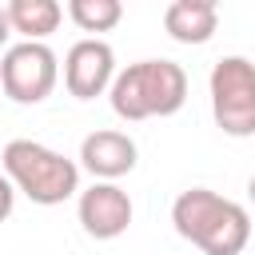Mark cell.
Wrapping results in <instances>:
<instances>
[{"instance_id":"obj_2","label":"cell","mask_w":255,"mask_h":255,"mask_svg":"<svg viewBox=\"0 0 255 255\" xmlns=\"http://www.w3.org/2000/svg\"><path fill=\"white\" fill-rule=\"evenodd\" d=\"M112 112L128 124L151 120V116H175L187 100V72L175 60H139L116 72L108 88Z\"/></svg>"},{"instance_id":"obj_5","label":"cell","mask_w":255,"mask_h":255,"mask_svg":"<svg viewBox=\"0 0 255 255\" xmlns=\"http://www.w3.org/2000/svg\"><path fill=\"white\" fill-rule=\"evenodd\" d=\"M60 80V60L48 44H36V40H20L4 52L0 60V88L8 100L16 104H40L52 96Z\"/></svg>"},{"instance_id":"obj_10","label":"cell","mask_w":255,"mask_h":255,"mask_svg":"<svg viewBox=\"0 0 255 255\" xmlns=\"http://www.w3.org/2000/svg\"><path fill=\"white\" fill-rule=\"evenodd\" d=\"M4 16H8V28H12V32H20L24 40L44 44V40L60 28L64 8H60L56 0H8V4H4Z\"/></svg>"},{"instance_id":"obj_6","label":"cell","mask_w":255,"mask_h":255,"mask_svg":"<svg viewBox=\"0 0 255 255\" xmlns=\"http://www.w3.org/2000/svg\"><path fill=\"white\" fill-rule=\"evenodd\" d=\"M116 80V52L108 40H96V36H84L68 48L64 56V88L68 96L76 100H96L112 88Z\"/></svg>"},{"instance_id":"obj_4","label":"cell","mask_w":255,"mask_h":255,"mask_svg":"<svg viewBox=\"0 0 255 255\" xmlns=\"http://www.w3.org/2000/svg\"><path fill=\"white\" fill-rule=\"evenodd\" d=\"M211 116L215 124L235 135L247 139L255 135V68L247 56H223L211 68Z\"/></svg>"},{"instance_id":"obj_13","label":"cell","mask_w":255,"mask_h":255,"mask_svg":"<svg viewBox=\"0 0 255 255\" xmlns=\"http://www.w3.org/2000/svg\"><path fill=\"white\" fill-rule=\"evenodd\" d=\"M12 36V28H8V16H4V4H0V48H4V40Z\"/></svg>"},{"instance_id":"obj_3","label":"cell","mask_w":255,"mask_h":255,"mask_svg":"<svg viewBox=\"0 0 255 255\" xmlns=\"http://www.w3.org/2000/svg\"><path fill=\"white\" fill-rule=\"evenodd\" d=\"M0 171L20 195H28L40 207H56L80 191L76 159L60 155L36 139H8L0 151Z\"/></svg>"},{"instance_id":"obj_12","label":"cell","mask_w":255,"mask_h":255,"mask_svg":"<svg viewBox=\"0 0 255 255\" xmlns=\"http://www.w3.org/2000/svg\"><path fill=\"white\" fill-rule=\"evenodd\" d=\"M12 207H16V187L4 179V171H0V223L12 215Z\"/></svg>"},{"instance_id":"obj_7","label":"cell","mask_w":255,"mask_h":255,"mask_svg":"<svg viewBox=\"0 0 255 255\" xmlns=\"http://www.w3.org/2000/svg\"><path fill=\"white\" fill-rule=\"evenodd\" d=\"M76 215H80V227L92 239H120L131 227L135 207H131V195L120 183H92L88 191H80Z\"/></svg>"},{"instance_id":"obj_8","label":"cell","mask_w":255,"mask_h":255,"mask_svg":"<svg viewBox=\"0 0 255 255\" xmlns=\"http://www.w3.org/2000/svg\"><path fill=\"white\" fill-rule=\"evenodd\" d=\"M135 139L128 131H116V128H100L92 135H84L80 143V163L84 171L96 175V183H116L120 175H128L135 167Z\"/></svg>"},{"instance_id":"obj_11","label":"cell","mask_w":255,"mask_h":255,"mask_svg":"<svg viewBox=\"0 0 255 255\" xmlns=\"http://www.w3.org/2000/svg\"><path fill=\"white\" fill-rule=\"evenodd\" d=\"M68 16L80 32H112L124 20L120 0H68Z\"/></svg>"},{"instance_id":"obj_9","label":"cell","mask_w":255,"mask_h":255,"mask_svg":"<svg viewBox=\"0 0 255 255\" xmlns=\"http://www.w3.org/2000/svg\"><path fill=\"white\" fill-rule=\"evenodd\" d=\"M219 24L215 0H171L163 12V28L175 44H207Z\"/></svg>"},{"instance_id":"obj_1","label":"cell","mask_w":255,"mask_h":255,"mask_svg":"<svg viewBox=\"0 0 255 255\" xmlns=\"http://www.w3.org/2000/svg\"><path fill=\"white\" fill-rule=\"evenodd\" d=\"M175 231L195 243L203 255H239L251 239V215L243 203L211 191V187H187L171 203Z\"/></svg>"}]
</instances>
